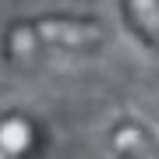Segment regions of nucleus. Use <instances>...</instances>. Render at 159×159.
<instances>
[{
  "mask_svg": "<svg viewBox=\"0 0 159 159\" xmlns=\"http://www.w3.org/2000/svg\"><path fill=\"white\" fill-rule=\"evenodd\" d=\"M29 142H32L29 120H21V117H4L0 120V148L7 156H21L29 148Z\"/></svg>",
  "mask_w": 159,
  "mask_h": 159,
  "instance_id": "nucleus-4",
  "label": "nucleus"
},
{
  "mask_svg": "<svg viewBox=\"0 0 159 159\" xmlns=\"http://www.w3.org/2000/svg\"><path fill=\"white\" fill-rule=\"evenodd\" d=\"M0 159H7V152H4V148H0Z\"/></svg>",
  "mask_w": 159,
  "mask_h": 159,
  "instance_id": "nucleus-5",
  "label": "nucleus"
},
{
  "mask_svg": "<svg viewBox=\"0 0 159 159\" xmlns=\"http://www.w3.org/2000/svg\"><path fill=\"white\" fill-rule=\"evenodd\" d=\"M124 18L152 50H159V0H124Z\"/></svg>",
  "mask_w": 159,
  "mask_h": 159,
  "instance_id": "nucleus-3",
  "label": "nucleus"
},
{
  "mask_svg": "<svg viewBox=\"0 0 159 159\" xmlns=\"http://www.w3.org/2000/svg\"><path fill=\"white\" fill-rule=\"evenodd\" d=\"M110 145L120 159H159V145L152 131L134 117H120L110 127Z\"/></svg>",
  "mask_w": 159,
  "mask_h": 159,
  "instance_id": "nucleus-2",
  "label": "nucleus"
},
{
  "mask_svg": "<svg viewBox=\"0 0 159 159\" xmlns=\"http://www.w3.org/2000/svg\"><path fill=\"white\" fill-rule=\"evenodd\" d=\"M106 32L96 18H35V21H14L4 35V57L18 60L43 46H64V50H96L102 46Z\"/></svg>",
  "mask_w": 159,
  "mask_h": 159,
  "instance_id": "nucleus-1",
  "label": "nucleus"
}]
</instances>
